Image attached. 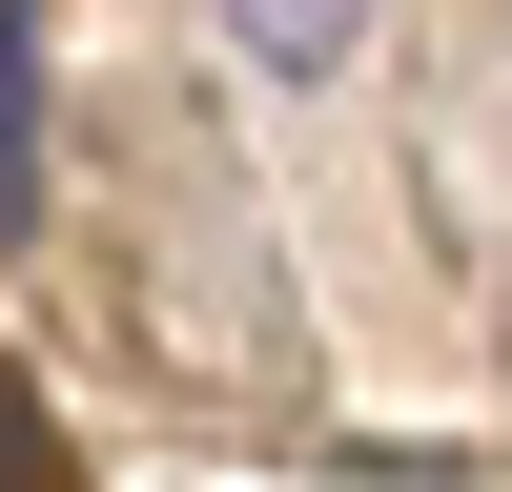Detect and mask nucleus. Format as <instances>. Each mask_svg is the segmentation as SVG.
<instances>
[{
  "instance_id": "f257e3e1",
  "label": "nucleus",
  "mask_w": 512,
  "mask_h": 492,
  "mask_svg": "<svg viewBox=\"0 0 512 492\" xmlns=\"http://www.w3.org/2000/svg\"><path fill=\"white\" fill-rule=\"evenodd\" d=\"M226 41H246L267 82H328V62L369 41V0H226Z\"/></svg>"
},
{
  "instance_id": "f03ea898",
  "label": "nucleus",
  "mask_w": 512,
  "mask_h": 492,
  "mask_svg": "<svg viewBox=\"0 0 512 492\" xmlns=\"http://www.w3.org/2000/svg\"><path fill=\"white\" fill-rule=\"evenodd\" d=\"M0 226H41V21L0 0Z\"/></svg>"
},
{
  "instance_id": "7ed1b4c3",
  "label": "nucleus",
  "mask_w": 512,
  "mask_h": 492,
  "mask_svg": "<svg viewBox=\"0 0 512 492\" xmlns=\"http://www.w3.org/2000/svg\"><path fill=\"white\" fill-rule=\"evenodd\" d=\"M0 492H62V472H41V390H21V369H0Z\"/></svg>"
}]
</instances>
